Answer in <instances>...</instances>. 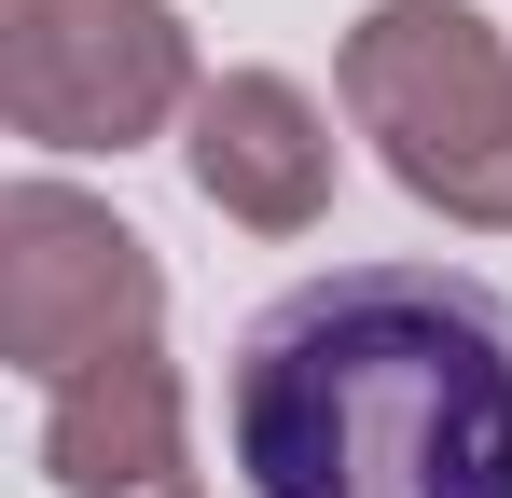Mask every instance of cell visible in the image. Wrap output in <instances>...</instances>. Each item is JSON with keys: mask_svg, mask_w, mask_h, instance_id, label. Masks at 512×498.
I'll list each match as a JSON object with an SVG mask.
<instances>
[{"mask_svg": "<svg viewBox=\"0 0 512 498\" xmlns=\"http://www.w3.org/2000/svg\"><path fill=\"white\" fill-rule=\"evenodd\" d=\"M250 498H512V291L457 263H333L222 360Z\"/></svg>", "mask_w": 512, "mask_h": 498, "instance_id": "obj_1", "label": "cell"}, {"mask_svg": "<svg viewBox=\"0 0 512 498\" xmlns=\"http://www.w3.org/2000/svg\"><path fill=\"white\" fill-rule=\"evenodd\" d=\"M346 125L374 139V166L471 222L512 236V42L471 0H374L346 28Z\"/></svg>", "mask_w": 512, "mask_h": 498, "instance_id": "obj_2", "label": "cell"}, {"mask_svg": "<svg viewBox=\"0 0 512 498\" xmlns=\"http://www.w3.org/2000/svg\"><path fill=\"white\" fill-rule=\"evenodd\" d=\"M194 97L208 70L167 0H0V111L28 153H139Z\"/></svg>", "mask_w": 512, "mask_h": 498, "instance_id": "obj_3", "label": "cell"}, {"mask_svg": "<svg viewBox=\"0 0 512 498\" xmlns=\"http://www.w3.org/2000/svg\"><path fill=\"white\" fill-rule=\"evenodd\" d=\"M167 332V263L139 222H111L70 180H14L0 194V360L28 388H70L97 360Z\"/></svg>", "mask_w": 512, "mask_h": 498, "instance_id": "obj_4", "label": "cell"}, {"mask_svg": "<svg viewBox=\"0 0 512 498\" xmlns=\"http://www.w3.org/2000/svg\"><path fill=\"white\" fill-rule=\"evenodd\" d=\"M180 166H194V194H208L222 222L305 236V222L333 208V111L291 70H222L194 97V125H180Z\"/></svg>", "mask_w": 512, "mask_h": 498, "instance_id": "obj_5", "label": "cell"}, {"mask_svg": "<svg viewBox=\"0 0 512 498\" xmlns=\"http://www.w3.org/2000/svg\"><path fill=\"white\" fill-rule=\"evenodd\" d=\"M42 471L70 498L97 485H139V471H194L180 457V374L167 346H125V360H97L70 388H42Z\"/></svg>", "mask_w": 512, "mask_h": 498, "instance_id": "obj_6", "label": "cell"}, {"mask_svg": "<svg viewBox=\"0 0 512 498\" xmlns=\"http://www.w3.org/2000/svg\"><path fill=\"white\" fill-rule=\"evenodd\" d=\"M97 498H208L194 471H139V485H97Z\"/></svg>", "mask_w": 512, "mask_h": 498, "instance_id": "obj_7", "label": "cell"}]
</instances>
